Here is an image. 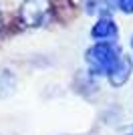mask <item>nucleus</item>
Segmentation results:
<instances>
[{"label":"nucleus","mask_w":133,"mask_h":135,"mask_svg":"<svg viewBox=\"0 0 133 135\" xmlns=\"http://www.w3.org/2000/svg\"><path fill=\"white\" fill-rule=\"evenodd\" d=\"M121 55L123 51L119 49L117 42H95L85 52V62H87L89 75L91 77H107Z\"/></svg>","instance_id":"obj_1"},{"label":"nucleus","mask_w":133,"mask_h":135,"mask_svg":"<svg viewBox=\"0 0 133 135\" xmlns=\"http://www.w3.org/2000/svg\"><path fill=\"white\" fill-rule=\"evenodd\" d=\"M53 14V2L50 0H22L18 8V16L26 26L39 28L49 22Z\"/></svg>","instance_id":"obj_2"},{"label":"nucleus","mask_w":133,"mask_h":135,"mask_svg":"<svg viewBox=\"0 0 133 135\" xmlns=\"http://www.w3.org/2000/svg\"><path fill=\"white\" fill-rule=\"evenodd\" d=\"M91 38L95 42H117L119 38V28L113 22L111 16H101L91 28Z\"/></svg>","instance_id":"obj_3"},{"label":"nucleus","mask_w":133,"mask_h":135,"mask_svg":"<svg viewBox=\"0 0 133 135\" xmlns=\"http://www.w3.org/2000/svg\"><path fill=\"white\" fill-rule=\"evenodd\" d=\"M131 73H133V59L123 52V55L119 56V61L115 62V67L111 69V73L107 75V81H109L111 87L119 89V87H123V85L129 81Z\"/></svg>","instance_id":"obj_4"},{"label":"nucleus","mask_w":133,"mask_h":135,"mask_svg":"<svg viewBox=\"0 0 133 135\" xmlns=\"http://www.w3.org/2000/svg\"><path fill=\"white\" fill-rule=\"evenodd\" d=\"M83 10L91 16H109L113 10H117V0H85Z\"/></svg>","instance_id":"obj_5"},{"label":"nucleus","mask_w":133,"mask_h":135,"mask_svg":"<svg viewBox=\"0 0 133 135\" xmlns=\"http://www.w3.org/2000/svg\"><path fill=\"white\" fill-rule=\"evenodd\" d=\"M16 85H18L16 75L12 73L10 69L0 67V99L12 97L14 93H16Z\"/></svg>","instance_id":"obj_6"},{"label":"nucleus","mask_w":133,"mask_h":135,"mask_svg":"<svg viewBox=\"0 0 133 135\" xmlns=\"http://www.w3.org/2000/svg\"><path fill=\"white\" fill-rule=\"evenodd\" d=\"M117 8L125 14H133V0H117Z\"/></svg>","instance_id":"obj_7"},{"label":"nucleus","mask_w":133,"mask_h":135,"mask_svg":"<svg viewBox=\"0 0 133 135\" xmlns=\"http://www.w3.org/2000/svg\"><path fill=\"white\" fill-rule=\"evenodd\" d=\"M121 135H133V123L127 125V127H123V129H121Z\"/></svg>","instance_id":"obj_8"},{"label":"nucleus","mask_w":133,"mask_h":135,"mask_svg":"<svg viewBox=\"0 0 133 135\" xmlns=\"http://www.w3.org/2000/svg\"><path fill=\"white\" fill-rule=\"evenodd\" d=\"M0 26H2V12H0Z\"/></svg>","instance_id":"obj_9"},{"label":"nucleus","mask_w":133,"mask_h":135,"mask_svg":"<svg viewBox=\"0 0 133 135\" xmlns=\"http://www.w3.org/2000/svg\"><path fill=\"white\" fill-rule=\"evenodd\" d=\"M131 51H133V36H131Z\"/></svg>","instance_id":"obj_10"}]
</instances>
